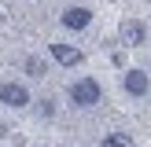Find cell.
Wrapping results in <instances>:
<instances>
[{
  "instance_id": "obj_2",
  "label": "cell",
  "mask_w": 151,
  "mask_h": 147,
  "mask_svg": "<svg viewBox=\"0 0 151 147\" xmlns=\"http://www.w3.org/2000/svg\"><path fill=\"white\" fill-rule=\"evenodd\" d=\"M0 103H4V107H11V110L29 107V88L19 85V81H0Z\"/></svg>"
},
{
  "instance_id": "obj_3",
  "label": "cell",
  "mask_w": 151,
  "mask_h": 147,
  "mask_svg": "<svg viewBox=\"0 0 151 147\" xmlns=\"http://www.w3.org/2000/svg\"><path fill=\"white\" fill-rule=\"evenodd\" d=\"M118 37H122L125 48H140V44L147 41V26H144L140 19H125L122 26H118Z\"/></svg>"
},
{
  "instance_id": "obj_6",
  "label": "cell",
  "mask_w": 151,
  "mask_h": 147,
  "mask_svg": "<svg viewBox=\"0 0 151 147\" xmlns=\"http://www.w3.org/2000/svg\"><path fill=\"white\" fill-rule=\"evenodd\" d=\"M48 51H52V59H55L59 66H78L81 59H85L74 44H63V41H59V44H48Z\"/></svg>"
},
{
  "instance_id": "obj_7",
  "label": "cell",
  "mask_w": 151,
  "mask_h": 147,
  "mask_svg": "<svg viewBox=\"0 0 151 147\" xmlns=\"http://www.w3.org/2000/svg\"><path fill=\"white\" fill-rule=\"evenodd\" d=\"M22 70H26V74H29V77H33V81L48 77V63H44V59H37V55H29L26 63H22Z\"/></svg>"
},
{
  "instance_id": "obj_5",
  "label": "cell",
  "mask_w": 151,
  "mask_h": 147,
  "mask_svg": "<svg viewBox=\"0 0 151 147\" xmlns=\"http://www.w3.org/2000/svg\"><path fill=\"white\" fill-rule=\"evenodd\" d=\"M122 88H125L129 96H137V99H140V96H147V92H151V77H147L144 70H125Z\"/></svg>"
},
{
  "instance_id": "obj_1",
  "label": "cell",
  "mask_w": 151,
  "mask_h": 147,
  "mask_svg": "<svg viewBox=\"0 0 151 147\" xmlns=\"http://www.w3.org/2000/svg\"><path fill=\"white\" fill-rule=\"evenodd\" d=\"M103 99V88H100V81L96 77H78L70 85V103L78 110H88V107H96V103Z\"/></svg>"
},
{
  "instance_id": "obj_9",
  "label": "cell",
  "mask_w": 151,
  "mask_h": 147,
  "mask_svg": "<svg viewBox=\"0 0 151 147\" xmlns=\"http://www.w3.org/2000/svg\"><path fill=\"white\" fill-rule=\"evenodd\" d=\"M37 114H41V118H52V114H55V99H52V96L37 99Z\"/></svg>"
},
{
  "instance_id": "obj_4",
  "label": "cell",
  "mask_w": 151,
  "mask_h": 147,
  "mask_svg": "<svg viewBox=\"0 0 151 147\" xmlns=\"http://www.w3.org/2000/svg\"><path fill=\"white\" fill-rule=\"evenodd\" d=\"M59 19H63V26H66V29H74V33H81V29H88V26H92V11H88V7H81V4L66 7Z\"/></svg>"
},
{
  "instance_id": "obj_8",
  "label": "cell",
  "mask_w": 151,
  "mask_h": 147,
  "mask_svg": "<svg viewBox=\"0 0 151 147\" xmlns=\"http://www.w3.org/2000/svg\"><path fill=\"white\" fill-rule=\"evenodd\" d=\"M103 147H133V140L125 136V132H111V136L103 140Z\"/></svg>"
}]
</instances>
